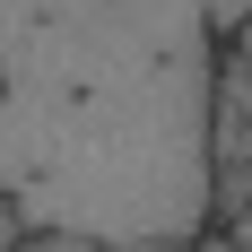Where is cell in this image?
Returning <instances> with one entry per match:
<instances>
[{"label": "cell", "instance_id": "5b68a950", "mask_svg": "<svg viewBox=\"0 0 252 252\" xmlns=\"http://www.w3.org/2000/svg\"><path fill=\"white\" fill-rule=\"evenodd\" d=\"M226 244H235V252H252V209H235V218H226Z\"/></svg>", "mask_w": 252, "mask_h": 252}, {"label": "cell", "instance_id": "277c9868", "mask_svg": "<svg viewBox=\"0 0 252 252\" xmlns=\"http://www.w3.org/2000/svg\"><path fill=\"white\" fill-rule=\"evenodd\" d=\"M18 252H104V244H70V235H26Z\"/></svg>", "mask_w": 252, "mask_h": 252}, {"label": "cell", "instance_id": "7a4b0ae2", "mask_svg": "<svg viewBox=\"0 0 252 252\" xmlns=\"http://www.w3.org/2000/svg\"><path fill=\"white\" fill-rule=\"evenodd\" d=\"M200 9H209V26H218V44H235L252 26V0H200Z\"/></svg>", "mask_w": 252, "mask_h": 252}, {"label": "cell", "instance_id": "3957f363", "mask_svg": "<svg viewBox=\"0 0 252 252\" xmlns=\"http://www.w3.org/2000/svg\"><path fill=\"white\" fill-rule=\"evenodd\" d=\"M18 244H26V218H18V200L0 191V252H18Z\"/></svg>", "mask_w": 252, "mask_h": 252}, {"label": "cell", "instance_id": "6da1fadb", "mask_svg": "<svg viewBox=\"0 0 252 252\" xmlns=\"http://www.w3.org/2000/svg\"><path fill=\"white\" fill-rule=\"evenodd\" d=\"M218 78L226 44L200 0H0V191L26 235L200 252Z\"/></svg>", "mask_w": 252, "mask_h": 252}]
</instances>
